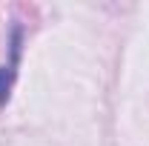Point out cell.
I'll use <instances>...</instances> for the list:
<instances>
[{
    "label": "cell",
    "mask_w": 149,
    "mask_h": 146,
    "mask_svg": "<svg viewBox=\"0 0 149 146\" xmlns=\"http://www.w3.org/2000/svg\"><path fill=\"white\" fill-rule=\"evenodd\" d=\"M20 52H23V29L15 26L12 29V40H9V60L0 66V106L9 103V95L15 89L17 66H20Z\"/></svg>",
    "instance_id": "1"
}]
</instances>
